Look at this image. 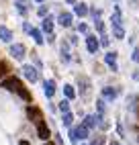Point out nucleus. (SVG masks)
Returning <instances> with one entry per match:
<instances>
[{
    "label": "nucleus",
    "mask_w": 139,
    "mask_h": 145,
    "mask_svg": "<svg viewBox=\"0 0 139 145\" xmlns=\"http://www.w3.org/2000/svg\"><path fill=\"white\" fill-rule=\"evenodd\" d=\"M102 98H104V100H113V98H117V88H113V86L102 88Z\"/></svg>",
    "instance_id": "obj_8"
},
{
    "label": "nucleus",
    "mask_w": 139,
    "mask_h": 145,
    "mask_svg": "<svg viewBox=\"0 0 139 145\" xmlns=\"http://www.w3.org/2000/svg\"><path fill=\"white\" fill-rule=\"evenodd\" d=\"M37 133H39V139H43V141L49 139V129H47V125H45L43 121L37 125Z\"/></svg>",
    "instance_id": "obj_6"
},
{
    "label": "nucleus",
    "mask_w": 139,
    "mask_h": 145,
    "mask_svg": "<svg viewBox=\"0 0 139 145\" xmlns=\"http://www.w3.org/2000/svg\"><path fill=\"white\" fill-rule=\"evenodd\" d=\"M133 61H139V49L133 51Z\"/></svg>",
    "instance_id": "obj_30"
},
{
    "label": "nucleus",
    "mask_w": 139,
    "mask_h": 145,
    "mask_svg": "<svg viewBox=\"0 0 139 145\" xmlns=\"http://www.w3.org/2000/svg\"><path fill=\"white\" fill-rule=\"evenodd\" d=\"M59 110H62V112H70V98L59 102Z\"/></svg>",
    "instance_id": "obj_21"
},
{
    "label": "nucleus",
    "mask_w": 139,
    "mask_h": 145,
    "mask_svg": "<svg viewBox=\"0 0 139 145\" xmlns=\"http://www.w3.org/2000/svg\"><path fill=\"white\" fill-rule=\"evenodd\" d=\"M98 45H100V41H98L94 35L88 33V37H86V49L90 51V53H96L98 51Z\"/></svg>",
    "instance_id": "obj_3"
},
{
    "label": "nucleus",
    "mask_w": 139,
    "mask_h": 145,
    "mask_svg": "<svg viewBox=\"0 0 139 145\" xmlns=\"http://www.w3.org/2000/svg\"><path fill=\"white\" fill-rule=\"evenodd\" d=\"M64 94H66V98H74V96H76L74 86H72V84H66V86H64Z\"/></svg>",
    "instance_id": "obj_16"
},
{
    "label": "nucleus",
    "mask_w": 139,
    "mask_h": 145,
    "mask_svg": "<svg viewBox=\"0 0 139 145\" xmlns=\"http://www.w3.org/2000/svg\"><path fill=\"white\" fill-rule=\"evenodd\" d=\"M31 37H33V39H35V43L37 45H43V35H41V31H37V29H31Z\"/></svg>",
    "instance_id": "obj_15"
},
{
    "label": "nucleus",
    "mask_w": 139,
    "mask_h": 145,
    "mask_svg": "<svg viewBox=\"0 0 139 145\" xmlns=\"http://www.w3.org/2000/svg\"><path fill=\"white\" fill-rule=\"evenodd\" d=\"M25 53H27V49H25L23 43H14V45H10V55L14 57V59H23Z\"/></svg>",
    "instance_id": "obj_1"
},
{
    "label": "nucleus",
    "mask_w": 139,
    "mask_h": 145,
    "mask_svg": "<svg viewBox=\"0 0 139 145\" xmlns=\"http://www.w3.org/2000/svg\"><path fill=\"white\" fill-rule=\"evenodd\" d=\"M113 35L117 37V39H123V37H125L123 27H121V25H113Z\"/></svg>",
    "instance_id": "obj_18"
},
{
    "label": "nucleus",
    "mask_w": 139,
    "mask_h": 145,
    "mask_svg": "<svg viewBox=\"0 0 139 145\" xmlns=\"http://www.w3.org/2000/svg\"><path fill=\"white\" fill-rule=\"evenodd\" d=\"M133 80H139V74H133Z\"/></svg>",
    "instance_id": "obj_31"
},
{
    "label": "nucleus",
    "mask_w": 139,
    "mask_h": 145,
    "mask_svg": "<svg viewBox=\"0 0 139 145\" xmlns=\"http://www.w3.org/2000/svg\"><path fill=\"white\" fill-rule=\"evenodd\" d=\"M88 129H90V127H86V125H80V127H74V133H76V137H78V139H86V137H88Z\"/></svg>",
    "instance_id": "obj_9"
},
{
    "label": "nucleus",
    "mask_w": 139,
    "mask_h": 145,
    "mask_svg": "<svg viewBox=\"0 0 139 145\" xmlns=\"http://www.w3.org/2000/svg\"><path fill=\"white\" fill-rule=\"evenodd\" d=\"M37 2H43V0H37Z\"/></svg>",
    "instance_id": "obj_36"
},
{
    "label": "nucleus",
    "mask_w": 139,
    "mask_h": 145,
    "mask_svg": "<svg viewBox=\"0 0 139 145\" xmlns=\"http://www.w3.org/2000/svg\"><path fill=\"white\" fill-rule=\"evenodd\" d=\"M72 121H74V114L72 112H64V125L66 127H72Z\"/></svg>",
    "instance_id": "obj_19"
},
{
    "label": "nucleus",
    "mask_w": 139,
    "mask_h": 145,
    "mask_svg": "<svg viewBox=\"0 0 139 145\" xmlns=\"http://www.w3.org/2000/svg\"><path fill=\"white\" fill-rule=\"evenodd\" d=\"M96 104H98V114H102L104 112V100H98Z\"/></svg>",
    "instance_id": "obj_27"
},
{
    "label": "nucleus",
    "mask_w": 139,
    "mask_h": 145,
    "mask_svg": "<svg viewBox=\"0 0 139 145\" xmlns=\"http://www.w3.org/2000/svg\"><path fill=\"white\" fill-rule=\"evenodd\" d=\"M104 61L111 65V70H113V72L117 70V53H113V51H111V53H106V55H104Z\"/></svg>",
    "instance_id": "obj_13"
},
{
    "label": "nucleus",
    "mask_w": 139,
    "mask_h": 145,
    "mask_svg": "<svg viewBox=\"0 0 139 145\" xmlns=\"http://www.w3.org/2000/svg\"><path fill=\"white\" fill-rule=\"evenodd\" d=\"M21 80L18 78H6L4 82H2V88H6V90H12V92H16L18 88H21Z\"/></svg>",
    "instance_id": "obj_2"
},
{
    "label": "nucleus",
    "mask_w": 139,
    "mask_h": 145,
    "mask_svg": "<svg viewBox=\"0 0 139 145\" xmlns=\"http://www.w3.org/2000/svg\"><path fill=\"white\" fill-rule=\"evenodd\" d=\"M8 72V63H4V61H0V78Z\"/></svg>",
    "instance_id": "obj_23"
},
{
    "label": "nucleus",
    "mask_w": 139,
    "mask_h": 145,
    "mask_svg": "<svg viewBox=\"0 0 139 145\" xmlns=\"http://www.w3.org/2000/svg\"><path fill=\"white\" fill-rule=\"evenodd\" d=\"M70 141H72V145H74V143H78V141H80V139H78V137H76V133H74V129H72V127H70Z\"/></svg>",
    "instance_id": "obj_24"
},
{
    "label": "nucleus",
    "mask_w": 139,
    "mask_h": 145,
    "mask_svg": "<svg viewBox=\"0 0 139 145\" xmlns=\"http://www.w3.org/2000/svg\"><path fill=\"white\" fill-rule=\"evenodd\" d=\"M23 74H25V78L29 82H37L39 80V74H37V70L33 65H23Z\"/></svg>",
    "instance_id": "obj_4"
},
{
    "label": "nucleus",
    "mask_w": 139,
    "mask_h": 145,
    "mask_svg": "<svg viewBox=\"0 0 139 145\" xmlns=\"http://www.w3.org/2000/svg\"><path fill=\"white\" fill-rule=\"evenodd\" d=\"M90 145H104V139H102V137H96V139H94Z\"/></svg>",
    "instance_id": "obj_29"
},
{
    "label": "nucleus",
    "mask_w": 139,
    "mask_h": 145,
    "mask_svg": "<svg viewBox=\"0 0 139 145\" xmlns=\"http://www.w3.org/2000/svg\"><path fill=\"white\" fill-rule=\"evenodd\" d=\"M68 2H70V4H76V0H68Z\"/></svg>",
    "instance_id": "obj_34"
},
{
    "label": "nucleus",
    "mask_w": 139,
    "mask_h": 145,
    "mask_svg": "<svg viewBox=\"0 0 139 145\" xmlns=\"http://www.w3.org/2000/svg\"><path fill=\"white\" fill-rule=\"evenodd\" d=\"M100 45H104V47L108 45V37H106V33H102V35H100Z\"/></svg>",
    "instance_id": "obj_26"
},
{
    "label": "nucleus",
    "mask_w": 139,
    "mask_h": 145,
    "mask_svg": "<svg viewBox=\"0 0 139 145\" xmlns=\"http://www.w3.org/2000/svg\"><path fill=\"white\" fill-rule=\"evenodd\" d=\"M111 145H121V143H119V141H113V143H111Z\"/></svg>",
    "instance_id": "obj_33"
},
{
    "label": "nucleus",
    "mask_w": 139,
    "mask_h": 145,
    "mask_svg": "<svg viewBox=\"0 0 139 145\" xmlns=\"http://www.w3.org/2000/svg\"><path fill=\"white\" fill-rule=\"evenodd\" d=\"M88 10H90V8H88V4H82V2H78V4L74 6V12H76L78 16H86Z\"/></svg>",
    "instance_id": "obj_12"
},
{
    "label": "nucleus",
    "mask_w": 139,
    "mask_h": 145,
    "mask_svg": "<svg viewBox=\"0 0 139 145\" xmlns=\"http://www.w3.org/2000/svg\"><path fill=\"white\" fill-rule=\"evenodd\" d=\"M47 10H49L47 6H39V10H37V12H39V16H47Z\"/></svg>",
    "instance_id": "obj_25"
},
{
    "label": "nucleus",
    "mask_w": 139,
    "mask_h": 145,
    "mask_svg": "<svg viewBox=\"0 0 139 145\" xmlns=\"http://www.w3.org/2000/svg\"><path fill=\"white\" fill-rule=\"evenodd\" d=\"M16 94L21 96V98H25V100H31V94H29V92L25 90V86H21V88L16 90Z\"/></svg>",
    "instance_id": "obj_20"
},
{
    "label": "nucleus",
    "mask_w": 139,
    "mask_h": 145,
    "mask_svg": "<svg viewBox=\"0 0 139 145\" xmlns=\"http://www.w3.org/2000/svg\"><path fill=\"white\" fill-rule=\"evenodd\" d=\"M45 145H53V143H45Z\"/></svg>",
    "instance_id": "obj_35"
},
{
    "label": "nucleus",
    "mask_w": 139,
    "mask_h": 145,
    "mask_svg": "<svg viewBox=\"0 0 139 145\" xmlns=\"http://www.w3.org/2000/svg\"><path fill=\"white\" fill-rule=\"evenodd\" d=\"M10 39H12V31H10V29H6V27H0V41L8 43Z\"/></svg>",
    "instance_id": "obj_10"
},
{
    "label": "nucleus",
    "mask_w": 139,
    "mask_h": 145,
    "mask_svg": "<svg viewBox=\"0 0 139 145\" xmlns=\"http://www.w3.org/2000/svg\"><path fill=\"white\" fill-rule=\"evenodd\" d=\"M27 117L31 119V121H33L35 125H39V123L43 121V117H41V112H39V108H35V106H29V108H27Z\"/></svg>",
    "instance_id": "obj_5"
},
{
    "label": "nucleus",
    "mask_w": 139,
    "mask_h": 145,
    "mask_svg": "<svg viewBox=\"0 0 139 145\" xmlns=\"http://www.w3.org/2000/svg\"><path fill=\"white\" fill-rule=\"evenodd\" d=\"M84 145H86V143H84Z\"/></svg>",
    "instance_id": "obj_37"
},
{
    "label": "nucleus",
    "mask_w": 139,
    "mask_h": 145,
    "mask_svg": "<svg viewBox=\"0 0 139 145\" xmlns=\"http://www.w3.org/2000/svg\"><path fill=\"white\" fill-rule=\"evenodd\" d=\"M41 29H43L45 33H51V31H53V18H51V16H45L43 23H41Z\"/></svg>",
    "instance_id": "obj_14"
},
{
    "label": "nucleus",
    "mask_w": 139,
    "mask_h": 145,
    "mask_svg": "<svg viewBox=\"0 0 139 145\" xmlns=\"http://www.w3.org/2000/svg\"><path fill=\"white\" fill-rule=\"evenodd\" d=\"M113 25H121V12H119V8L113 12Z\"/></svg>",
    "instance_id": "obj_22"
},
{
    "label": "nucleus",
    "mask_w": 139,
    "mask_h": 145,
    "mask_svg": "<svg viewBox=\"0 0 139 145\" xmlns=\"http://www.w3.org/2000/svg\"><path fill=\"white\" fill-rule=\"evenodd\" d=\"M27 6H29V0H16V8L21 14H27Z\"/></svg>",
    "instance_id": "obj_17"
},
{
    "label": "nucleus",
    "mask_w": 139,
    "mask_h": 145,
    "mask_svg": "<svg viewBox=\"0 0 139 145\" xmlns=\"http://www.w3.org/2000/svg\"><path fill=\"white\" fill-rule=\"evenodd\" d=\"M43 88H45V96H47V98H51V96L55 94V82L53 80H47L43 84Z\"/></svg>",
    "instance_id": "obj_7"
},
{
    "label": "nucleus",
    "mask_w": 139,
    "mask_h": 145,
    "mask_svg": "<svg viewBox=\"0 0 139 145\" xmlns=\"http://www.w3.org/2000/svg\"><path fill=\"white\" fill-rule=\"evenodd\" d=\"M18 145H29V141H21V143H18Z\"/></svg>",
    "instance_id": "obj_32"
},
{
    "label": "nucleus",
    "mask_w": 139,
    "mask_h": 145,
    "mask_svg": "<svg viewBox=\"0 0 139 145\" xmlns=\"http://www.w3.org/2000/svg\"><path fill=\"white\" fill-rule=\"evenodd\" d=\"M78 31H80V33H88V27H86V23H80V25H78Z\"/></svg>",
    "instance_id": "obj_28"
},
{
    "label": "nucleus",
    "mask_w": 139,
    "mask_h": 145,
    "mask_svg": "<svg viewBox=\"0 0 139 145\" xmlns=\"http://www.w3.org/2000/svg\"><path fill=\"white\" fill-rule=\"evenodd\" d=\"M57 21H59L62 27H70V25H72V14H70V12H62L57 16Z\"/></svg>",
    "instance_id": "obj_11"
}]
</instances>
